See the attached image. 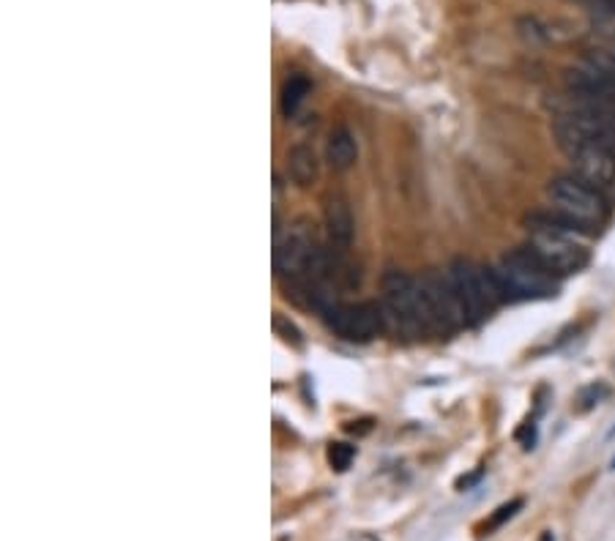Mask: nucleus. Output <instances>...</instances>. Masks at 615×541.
<instances>
[{"mask_svg":"<svg viewBox=\"0 0 615 541\" xmlns=\"http://www.w3.org/2000/svg\"><path fill=\"white\" fill-rule=\"evenodd\" d=\"M317 172H321V164H317L315 151H312V146H304V142H299V146H293L288 151V176L290 181L295 183L299 189H310L312 183L317 181Z\"/></svg>","mask_w":615,"mask_h":541,"instance_id":"nucleus-12","label":"nucleus"},{"mask_svg":"<svg viewBox=\"0 0 615 541\" xmlns=\"http://www.w3.org/2000/svg\"><path fill=\"white\" fill-rule=\"evenodd\" d=\"M381 288V309L383 320H386V331H394V334L405 339L433 334V323H430V312L416 277H407L405 271L392 269L383 277Z\"/></svg>","mask_w":615,"mask_h":541,"instance_id":"nucleus-2","label":"nucleus"},{"mask_svg":"<svg viewBox=\"0 0 615 541\" xmlns=\"http://www.w3.org/2000/svg\"><path fill=\"white\" fill-rule=\"evenodd\" d=\"M525 230H528L525 247L558 277L577 273L588 266V247H585L583 230L575 224L564 222L555 213H534L525 219Z\"/></svg>","mask_w":615,"mask_h":541,"instance_id":"nucleus-1","label":"nucleus"},{"mask_svg":"<svg viewBox=\"0 0 615 541\" xmlns=\"http://www.w3.org/2000/svg\"><path fill=\"white\" fill-rule=\"evenodd\" d=\"M317 249L315 233L306 224H295L285 236H274V271L285 279H304Z\"/></svg>","mask_w":615,"mask_h":541,"instance_id":"nucleus-8","label":"nucleus"},{"mask_svg":"<svg viewBox=\"0 0 615 541\" xmlns=\"http://www.w3.org/2000/svg\"><path fill=\"white\" fill-rule=\"evenodd\" d=\"M611 468H613V471H615V457H613V462H611Z\"/></svg>","mask_w":615,"mask_h":541,"instance_id":"nucleus-19","label":"nucleus"},{"mask_svg":"<svg viewBox=\"0 0 615 541\" xmlns=\"http://www.w3.org/2000/svg\"><path fill=\"white\" fill-rule=\"evenodd\" d=\"M326 323L334 334L351 342H370L386 331L381 304H336L326 312Z\"/></svg>","mask_w":615,"mask_h":541,"instance_id":"nucleus-9","label":"nucleus"},{"mask_svg":"<svg viewBox=\"0 0 615 541\" xmlns=\"http://www.w3.org/2000/svg\"><path fill=\"white\" fill-rule=\"evenodd\" d=\"M326 230L329 238L334 247L347 249L353 243V238H356V219H353L351 206H347L345 198H340V194H334V198L326 200Z\"/></svg>","mask_w":615,"mask_h":541,"instance_id":"nucleus-10","label":"nucleus"},{"mask_svg":"<svg viewBox=\"0 0 615 541\" xmlns=\"http://www.w3.org/2000/svg\"><path fill=\"white\" fill-rule=\"evenodd\" d=\"M591 6V31L599 44L615 47V0H588Z\"/></svg>","mask_w":615,"mask_h":541,"instance_id":"nucleus-13","label":"nucleus"},{"mask_svg":"<svg viewBox=\"0 0 615 541\" xmlns=\"http://www.w3.org/2000/svg\"><path fill=\"white\" fill-rule=\"evenodd\" d=\"M607 394H611V389H607L605 383L585 385V389L577 394V405H575L577 413H588V410H594Z\"/></svg>","mask_w":615,"mask_h":541,"instance_id":"nucleus-15","label":"nucleus"},{"mask_svg":"<svg viewBox=\"0 0 615 541\" xmlns=\"http://www.w3.org/2000/svg\"><path fill=\"white\" fill-rule=\"evenodd\" d=\"M493 273L506 301H540L558 295V273L550 271L528 247L504 254L493 266Z\"/></svg>","mask_w":615,"mask_h":541,"instance_id":"nucleus-3","label":"nucleus"},{"mask_svg":"<svg viewBox=\"0 0 615 541\" xmlns=\"http://www.w3.org/2000/svg\"><path fill=\"white\" fill-rule=\"evenodd\" d=\"M550 211L564 222L575 224L585 233L588 228H599L607 219V200L591 183L579 181L577 176L555 178L547 187Z\"/></svg>","mask_w":615,"mask_h":541,"instance_id":"nucleus-4","label":"nucleus"},{"mask_svg":"<svg viewBox=\"0 0 615 541\" xmlns=\"http://www.w3.org/2000/svg\"><path fill=\"white\" fill-rule=\"evenodd\" d=\"M558 148L569 159L572 170L579 181L591 183L596 189H607L615 183V153L594 142L577 140V137H555Z\"/></svg>","mask_w":615,"mask_h":541,"instance_id":"nucleus-7","label":"nucleus"},{"mask_svg":"<svg viewBox=\"0 0 615 541\" xmlns=\"http://www.w3.org/2000/svg\"><path fill=\"white\" fill-rule=\"evenodd\" d=\"M520 509H523V498H514V501L504 503V507H501L498 511H495V514L490 517L487 522H484V531H495V528H501V525H504L506 520H512V517L517 514Z\"/></svg>","mask_w":615,"mask_h":541,"instance_id":"nucleus-17","label":"nucleus"},{"mask_svg":"<svg viewBox=\"0 0 615 541\" xmlns=\"http://www.w3.org/2000/svg\"><path fill=\"white\" fill-rule=\"evenodd\" d=\"M326 159L331 164V170L345 172L351 170L353 164L359 162V142L356 134L345 127H336L334 132L329 134V146H326Z\"/></svg>","mask_w":615,"mask_h":541,"instance_id":"nucleus-11","label":"nucleus"},{"mask_svg":"<svg viewBox=\"0 0 615 541\" xmlns=\"http://www.w3.org/2000/svg\"><path fill=\"white\" fill-rule=\"evenodd\" d=\"M306 97H310V80L304 74L288 77L285 88H282V112L293 118L301 110V104L306 102Z\"/></svg>","mask_w":615,"mask_h":541,"instance_id":"nucleus-14","label":"nucleus"},{"mask_svg":"<svg viewBox=\"0 0 615 541\" xmlns=\"http://www.w3.org/2000/svg\"><path fill=\"white\" fill-rule=\"evenodd\" d=\"M329 465L334 468V471H347L351 468V462L356 460V445L351 443H331L329 445Z\"/></svg>","mask_w":615,"mask_h":541,"instance_id":"nucleus-16","label":"nucleus"},{"mask_svg":"<svg viewBox=\"0 0 615 541\" xmlns=\"http://www.w3.org/2000/svg\"><path fill=\"white\" fill-rule=\"evenodd\" d=\"M448 277H452L454 288H457L460 301H463L468 323H482L495 307L504 304V293L498 288L493 269H482L473 260L457 258L448 266Z\"/></svg>","mask_w":615,"mask_h":541,"instance_id":"nucleus-5","label":"nucleus"},{"mask_svg":"<svg viewBox=\"0 0 615 541\" xmlns=\"http://www.w3.org/2000/svg\"><path fill=\"white\" fill-rule=\"evenodd\" d=\"M419 288H422L424 304H427L430 323H433V334H452V331L468 325V314H465L463 301H460L457 288H454L448 271L430 269L422 277H416Z\"/></svg>","mask_w":615,"mask_h":541,"instance_id":"nucleus-6","label":"nucleus"},{"mask_svg":"<svg viewBox=\"0 0 615 541\" xmlns=\"http://www.w3.org/2000/svg\"><path fill=\"white\" fill-rule=\"evenodd\" d=\"M274 329L280 331V334H285V337H282V339H285V342L301 344V337H299V331H295V325L293 323H285V320H282L280 314H276V318H274Z\"/></svg>","mask_w":615,"mask_h":541,"instance_id":"nucleus-18","label":"nucleus"}]
</instances>
